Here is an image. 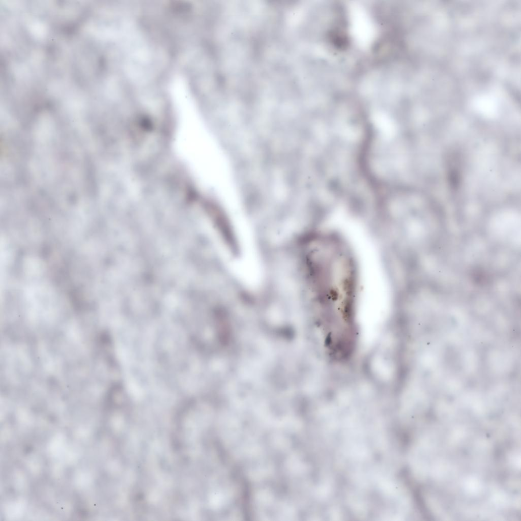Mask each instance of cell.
I'll use <instances>...</instances> for the list:
<instances>
[{"label": "cell", "mask_w": 521, "mask_h": 521, "mask_svg": "<svg viewBox=\"0 0 521 521\" xmlns=\"http://www.w3.org/2000/svg\"><path fill=\"white\" fill-rule=\"evenodd\" d=\"M349 6V28L352 37L359 47L367 48L373 44L376 36L373 20L363 5L355 3Z\"/></svg>", "instance_id": "1"}]
</instances>
